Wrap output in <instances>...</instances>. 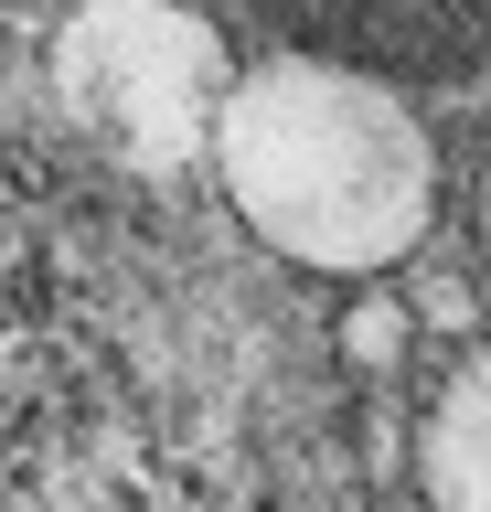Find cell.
<instances>
[{
    "instance_id": "obj_1",
    "label": "cell",
    "mask_w": 491,
    "mask_h": 512,
    "mask_svg": "<svg viewBox=\"0 0 491 512\" xmlns=\"http://www.w3.org/2000/svg\"><path fill=\"white\" fill-rule=\"evenodd\" d=\"M214 182L235 224L299 278L395 288L438 235V128L385 75L321 54H257L214 118Z\"/></svg>"
},
{
    "instance_id": "obj_2",
    "label": "cell",
    "mask_w": 491,
    "mask_h": 512,
    "mask_svg": "<svg viewBox=\"0 0 491 512\" xmlns=\"http://www.w3.org/2000/svg\"><path fill=\"white\" fill-rule=\"evenodd\" d=\"M235 75H246V54L214 32V11L75 0L54 22V96H65V118L97 128L150 182H182L193 160H214V118H225Z\"/></svg>"
},
{
    "instance_id": "obj_3",
    "label": "cell",
    "mask_w": 491,
    "mask_h": 512,
    "mask_svg": "<svg viewBox=\"0 0 491 512\" xmlns=\"http://www.w3.org/2000/svg\"><path fill=\"white\" fill-rule=\"evenodd\" d=\"M257 11L278 22V54H321L385 86L491 64V0H257Z\"/></svg>"
},
{
    "instance_id": "obj_4",
    "label": "cell",
    "mask_w": 491,
    "mask_h": 512,
    "mask_svg": "<svg viewBox=\"0 0 491 512\" xmlns=\"http://www.w3.org/2000/svg\"><path fill=\"white\" fill-rule=\"evenodd\" d=\"M417 512H491V331L417 416Z\"/></svg>"
},
{
    "instance_id": "obj_5",
    "label": "cell",
    "mask_w": 491,
    "mask_h": 512,
    "mask_svg": "<svg viewBox=\"0 0 491 512\" xmlns=\"http://www.w3.org/2000/svg\"><path fill=\"white\" fill-rule=\"evenodd\" d=\"M417 342H427V320H417L406 288H342V310H331V363L353 384H395L417 363Z\"/></svg>"
},
{
    "instance_id": "obj_6",
    "label": "cell",
    "mask_w": 491,
    "mask_h": 512,
    "mask_svg": "<svg viewBox=\"0 0 491 512\" xmlns=\"http://www.w3.org/2000/svg\"><path fill=\"white\" fill-rule=\"evenodd\" d=\"M406 299H417L427 331H470V342H481V288H470V278H417Z\"/></svg>"
},
{
    "instance_id": "obj_7",
    "label": "cell",
    "mask_w": 491,
    "mask_h": 512,
    "mask_svg": "<svg viewBox=\"0 0 491 512\" xmlns=\"http://www.w3.org/2000/svg\"><path fill=\"white\" fill-rule=\"evenodd\" d=\"M353 470H374V480L406 470V480H417V448L395 438V416H385V406H363V416H353Z\"/></svg>"
},
{
    "instance_id": "obj_8",
    "label": "cell",
    "mask_w": 491,
    "mask_h": 512,
    "mask_svg": "<svg viewBox=\"0 0 491 512\" xmlns=\"http://www.w3.org/2000/svg\"><path fill=\"white\" fill-rule=\"evenodd\" d=\"M470 235H481V256H491V150H481V182H470Z\"/></svg>"
},
{
    "instance_id": "obj_9",
    "label": "cell",
    "mask_w": 491,
    "mask_h": 512,
    "mask_svg": "<svg viewBox=\"0 0 491 512\" xmlns=\"http://www.w3.org/2000/svg\"><path fill=\"white\" fill-rule=\"evenodd\" d=\"M171 11H214V0H171Z\"/></svg>"
}]
</instances>
